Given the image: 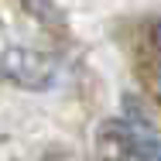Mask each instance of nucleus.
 <instances>
[{
    "mask_svg": "<svg viewBox=\"0 0 161 161\" xmlns=\"http://www.w3.org/2000/svg\"><path fill=\"white\" fill-rule=\"evenodd\" d=\"M62 65L55 55L38 48H7L0 52V79L21 89H48L55 86Z\"/></svg>",
    "mask_w": 161,
    "mask_h": 161,
    "instance_id": "nucleus-1",
    "label": "nucleus"
},
{
    "mask_svg": "<svg viewBox=\"0 0 161 161\" xmlns=\"http://www.w3.org/2000/svg\"><path fill=\"white\" fill-rule=\"evenodd\" d=\"M99 141L120 154V158H151L161 161V134L147 130L144 124H124V120H110L99 127Z\"/></svg>",
    "mask_w": 161,
    "mask_h": 161,
    "instance_id": "nucleus-2",
    "label": "nucleus"
},
{
    "mask_svg": "<svg viewBox=\"0 0 161 161\" xmlns=\"http://www.w3.org/2000/svg\"><path fill=\"white\" fill-rule=\"evenodd\" d=\"M151 93H154V96L161 99V65L154 69V75H151Z\"/></svg>",
    "mask_w": 161,
    "mask_h": 161,
    "instance_id": "nucleus-3",
    "label": "nucleus"
},
{
    "mask_svg": "<svg viewBox=\"0 0 161 161\" xmlns=\"http://www.w3.org/2000/svg\"><path fill=\"white\" fill-rule=\"evenodd\" d=\"M154 45H158V48H161V21H158V24H154Z\"/></svg>",
    "mask_w": 161,
    "mask_h": 161,
    "instance_id": "nucleus-4",
    "label": "nucleus"
}]
</instances>
